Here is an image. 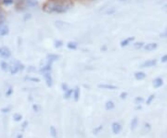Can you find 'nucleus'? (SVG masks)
Returning <instances> with one entry per match:
<instances>
[{"label":"nucleus","mask_w":167,"mask_h":138,"mask_svg":"<svg viewBox=\"0 0 167 138\" xmlns=\"http://www.w3.org/2000/svg\"><path fill=\"white\" fill-rule=\"evenodd\" d=\"M83 1H87V2H95L97 0H83Z\"/></svg>","instance_id":"2f4dec72"},{"label":"nucleus","mask_w":167,"mask_h":138,"mask_svg":"<svg viewBox=\"0 0 167 138\" xmlns=\"http://www.w3.org/2000/svg\"><path fill=\"white\" fill-rule=\"evenodd\" d=\"M137 123V118H135V120H134V121H133V122H132V129L136 128Z\"/></svg>","instance_id":"c85d7f7f"},{"label":"nucleus","mask_w":167,"mask_h":138,"mask_svg":"<svg viewBox=\"0 0 167 138\" xmlns=\"http://www.w3.org/2000/svg\"><path fill=\"white\" fill-rule=\"evenodd\" d=\"M99 87L104 88V89H111V90H113V89L116 88L114 85H110V84H109H109H100Z\"/></svg>","instance_id":"4be33fe9"},{"label":"nucleus","mask_w":167,"mask_h":138,"mask_svg":"<svg viewBox=\"0 0 167 138\" xmlns=\"http://www.w3.org/2000/svg\"><path fill=\"white\" fill-rule=\"evenodd\" d=\"M44 75V78L46 80V82L48 86H51L52 83H53V80H52V77H51V74L50 72H46V73H43Z\"/></svg>","instance_id":"dca6fc26"},{"label":"nucleus","mask_w":167,"mask_h":138,"mask_svg":"<svg viewBox=\"0 0 167 138\" xmlns=\"http://www.w3.org/2000/svg\"><path fill=\"white\" fill-rule=\"evenodd\" d=\"M135 101H136V104H141L143 102V98L141 97H137Z\"/></svg>","instance_id":"cd10ccee"},{"label":"nucleus","mask_w":167,"mask_h":138,"mask_svg":"<svg viewBox=\"0 0 167 138\" xmlns=\"http://www.w3.org/2000/svg\"><path fill=\"white\" fill-rule=\"evenodd\" d=\"M32 19H33V14H32L31 12H27V11H25V12H24V14L22 15V21H23L24 22H27V21H31Z\"/></svg>","instance_id":"6ab92c4d"},{"label":"nucleus","mask_w":167,"mask_h":138,"mask_svg":"<svg viewBox=\"0 0 167 138\" xmlns=\"http://www.w3.org/2000/svg\"><path fill=\"white\" fill-rule=\"evenodd\" d=\"M100 51L101 52H107L108 51V45L107 44H102L100 48Z\"/></svg>","instance_id":"a878e982"},{"label":"nucleus","mask_w":167,"mask_h":138,"mask_svg":"<svg viewBox=\"0 0 167 138\" xmlns=\"http://www.w3.org/2000/svg\"><path fill=\"white\" fill-rule=\"evenodd\" d=\"M157 48H158V44L157 43H154V42L148 43V44L145 43L144 47H143V49L145 51H153V50L157 49Z\"/></svg>","instance_id":"1a4fd4ad"},{"label":"nucleus","mask_w":167,"mask_h":138,"mask_svg":"<svg viewBox=\"0 0 167 138\" xmlns=\"http://www.w3.org/2000/svg\"><path fill=\"white\" fill-rule=\"evenodd\" d=\"M79 95H80V90H79V88H78V87H76V88L74 89V97H75V99H77V98H78Z\"/></svg>","instance_id":"5701e85b"},{"label":"nucleus","mask_w":167,"mask_h":138,"mask_svg":"<svg viewBox=\"0 0 167 138\" xmlns=\"http://www.w3.org/2000/svg\"><path fill=\"white\" fill-rule=\"evenodd\" d=\"M0 4H1L2 8H3V7L10 8V7L15 6L16 0H0Z\"/></svg>","instance_id":"9b49d317"},{"label":"nucleus","mask_w":167,"mask_h":138,"mask_svg":"<svg viewBox=\"0 0 167 138\" xmlns=\"http://www.w3.org/2000/svg\"><path fill=\"white\" fill-rule=\"evenodd\" d=\"M54 25H55L56 28L59 29V30H61V31H66V30H68L69 28H71V26H72L69 22L63 21H61V20H59V21H55Z\"/></svg>","instance_id":"20e7f679"},{"label":"nucleus","mask_w":167,"mask_h":138,"mask_svg":"<svg viewBox=\"0 0 167 138\" xmlns=\"http://www.w3.org/2000/svg\"><path fill=\"white\" fill-rule=\"evenodd\" d=\"M120 2H125V1H127V0H119Z\"/></svg>","instance_id":"72a5a7b5"},{"label":"nucleus","mask_w":167,"mask_h":138,"mask_svg":"<svg viewBox=\"0 0 167 138\" xmlns=\"http://www.w3.org/2000/svg\"><path fill=\"white\" fill-rule=\"evenodd\" d=\"M134 76L137 81H141V80H144L147 75L144 71H137V72H135Z\"/></svg>","instance_id":"a211bd4d"},{"label":"nucleus","mask_w":167,"mask_h":138,"mask_svg":"<svg viewBox=\"0 0 167 138\" xmlns=\"http://www.w3.org/2000/svg\"><path fill=\"white\" fill-rule=\"evenodd\" d=\"M61 58V56L59 54H56V53H50V54H47L46 55V61L47 62H50V63H54L55 61L59 60Z\"/></svg>","instance_id":"0eeeda50"},{"label":"nucleus","mask_w":167,"mask_h":138,"mask_svg":"<svg viewBox=\"0 0 167 138\" xmlns=\"http://www.w3.org/2000/svg\"><path fill=\"white\" fill-rule=\"evenodd\" d=\"M13 61H14V63L16 64V66L18 67V69H19V71H22L25 69V66H24V65H23V63H22V62H21L20 60L14 59Z\"/></svg>","instance_id":"aec40b11"},{"label":"nucleus","mask_w":167,"mask_h":138,"mask_svg":"<svg viewBox=\"0 0 167 138\" xmlns=\"http://www.w3.org/2000/svg\"><path fill=\"white\" fill-rule=\"evenodd\" d=\"M10 32V26L7 23H5L4 25L0 27V37H5V36L9 35Z\"/></svg>","instance_id":"6e6552de"},{"label":"nucleus","mask_w":167,"mask_h":138,"mask_svg":"<svg viewBox=\"0 0 167 138\" xmlns=\"http://www.w3.org/2000/svg\"><path fill=\"white\" fill-rule=\"evenodd\" d=\"M115 12H116V10H115L114 8H109V9L106 10L105 14H106V15H113V14H114Z\"/></svg>","instance_id":"412c9836"},{"label":"nucleus","mask_w":167,"mask_h":138,"mask_svg":"<svg viewBox=\"0 0 167 138\" xmlns=\"http://www.w3.org/2000/svg\"><path fill=\"white\" fill-rule=\"evenodd\" d=\"M51 70H52V63L46 61V65H44L43 67H41L40 71H41L42 73H46V72H50Z\"/></svg>","instance_id":"ddd939ff"},{"label":"nucleus","mask_w":167,"mask_h":138,"mask_svg":"<svg viewBox=\"0 0 167 138\" xmlns=\"http://www.w3.org/2000/svg\"><path fill=\"white\" fill-rule=\"evenodd\" d=\"M22 4L27 10L29 9H35V8L39 7L40 2H39V0H23Z\"/></svg>","instance_id":"7ed1b4c3"},{"label":"nucleus","mask_w":167,"mask_h":138,"mask_svg":"<svg viewBox=\"0 0 167 138\" xmlns=\"http://www.w3.org/2000/svg\"><path fill=\"white\" fill-rule=\"evenodd\" d=\"M126 96H127V93H122V94H121V98L124 99V98H126Z\"/></svg>","instance_id":"7c9ffc66"},{"label":"nucleus","mask_w":167,"mask_h":138,"mask_svg":"<svg viewBox=\"0 0 167 138\" xmlns=\"http://www.w3.org/2000/svg\"><path fill=\"white\" fill-rule=\"evenodd\" d=\"M63 45H64V42L62 39H55L53 42V47L56 49H60L63 48Z\"/></svg>","instance_id":"f8f14e48"},{"label":"nucleus","mask_w":167,"mask_h":138,"mask_svg":"<svg viewBox=\"0 0 167 138\" xmlns=\"http://www.w3.org/2000/svg\"><path fill=\"white\" fill-rule=\"evenodd\" d=\"M66 48L71 51H74L79 48V43L76 41H69L66 44Z\"/></svg>","instance_id":"9d476101"},{"label":"nucleus","mask_w":167,"mask_h":138,"mask_svg":"<svg viewBox=\"0 0 167 138\" xmlns=\"http://www.w3.org/2000/svg\"><path fill=\"white\" fill-rule=\"evenodd\" d=\"M11 56H12V52L9 47H7V45H2V47H0V59L7 60V59H10Z\"/></svg>","instance_id":"f03ea898"},{"label":"nucleus","mask_w":167,"mask_h":138,"mask_svg":"<svg viewBox=\"0 0 167 138\" xmlns=\"http://www.w3.org/2000/svg\"><path fill=\"white\" fill-rule=\"evenodd\" d=\"M0 69H1L3 71H9V70H10V63L7 60H5V59L1 60V61H0Z\"/></svg>","instance_id":"4468645a"},{"label":"nucleus","mask_w":167,"mask_h":138,"mask_svg":"<svg viewBox=\"0 0 167 138\" xmlns=\"http://www.w3.org/2000/svg\"><path fill=\"white\" fill-rule=\"evenodd\" d=\"M161 62H162V63L167 62V53L164 54L163 56H161Z\"/></svg>","instance_id":"bb28decb"},{"label":"nucleus","mask_w":167,"mask_h":138,"mask_svg":"<svg viewBox=\"0 0 167 138\" xmlns=\"http://www.w3.org/2000/svg\"><path fill=\"white\" fill-rule=\"evenodd\" d=\"M161 10H162L164 12H166V13H167V3H166V4H164V5L161 7Z\"/></svg>","instance_id":"c756f323"},{"label":"nucleus","mask_w":167,"mask_h":138,"mask_svg":"<svg viewBox=\"0 0 167 138\" xmlns=\"http://www.w3.org/2000/svg\"><path fill=\"white\" fill-rule=\"evenodd\" d=\"M23 0H16V3H22Z\"/></svg>","instance_id":"473e14b6"},{"label":"nucleus","mask_w":167,"mask_h":138,"mask_svg":"<svg viewBox=\"0 0 167 138\" xmlns=\"http://www.w3.org/2000/svg\"><path fill=\"white\" fill-rule=\"evenodd\" d=\"M158 60L156 59H147L146 61H144L142 64H141V68H151V67H154L156 64H157Z\"/></svg>","instance_id":"423d86ee"},{"label":"nucleus","mask_w":167,"mask_h":138,"mask_svg":"<svg viewBox=\"0 0 167 138\" xmlns=\"http://www.w3.org/2000/svg\"><path fill=\"white\" fill-rule=\"evenodd\" d=\"M160 37L161 39H166L167 40V31H164L161 33H160Z\"/></svg>","instance_id":"393cba45"},{"label":"nucleus","mask_w":167,"mask_h":138,"mask_svg":"<svg viewBox=\"0 0 167 138\" xmlns=\"http://www.w3.org/2000/svg\"><path fill=\"white\" fill-rule=\"evenodd\" d=\"M154 98H155V96H154V95L149 96V98L147 99V104H148V105H149V104L152 102V100H154Z\"/></svg>","instance_id":"b1692460"},{"label":"nucleus","mask_w":167,"mask_h":138,"mask_svg":"<svg viewBox=\"0 0 167 138\" xmlns=\"http://www.w3.org/2000/svg\"><path fill=\"white\" fill-rule=\"evenodd\" d=\"M152 84H153V87H154V88H160V87L162 86V84H163V80H162L161 78H160V77L155 78V79L153 80Z\"/></svg>","instance_id":"2eb2a0df"},{"label":"nucleus","mask_w":167,"mask_h":138,"mask_svg":"<svg viewBox=\"0 0 167 138\" xmlns=\"http://www.w3.org/2000/svg\"><path fill=\"white\" fill-rule=\"evenodd\" d=\"M144 44L145 43L142 42V41H138V42H133L132 43V45H133V48L137 50H139V49H142L143 47H144Z\"/></svg>","instance_id":"f3484780"},{"label":"nucleus","mask_w":167,"mask_h":138,"mask_svg":"<svg viewBox=\"0 0 167 138\" xmlns=\"http://www.w3.org/2000/svg\"><path fill=\"white\" fill-rule=\"evenodd\" d=\"M134 41H135V37L134 36H129L127 38H125V39H123L120 42V47L123 48H126V47H128V45H130Z\"/></svg>","instance_id":"39448f33"},{"label":"nucleus","mask_w":167,"mask_h":138,"mask_svg":"<svg viewBox=\"0 0 167 138\" xmlns=\"http://www.w3.org/2000/svg\"><path fill=\"white\" fill-rule=\"evenodd\" d=\"M74 7V0H46L41 10L46 14H65Z\"/></svg>","instance_id":"f257e3e1"}]
</instances>
